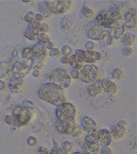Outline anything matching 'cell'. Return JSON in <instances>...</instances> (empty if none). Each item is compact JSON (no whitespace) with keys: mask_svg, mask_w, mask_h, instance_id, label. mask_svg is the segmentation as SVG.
<instances>
[{"mask_svg":"<svg viewBox=\"0 0 137 154\" xmlns=\"http://www.w3.org/2000/svg\"><path fill=\"white\" fill-rule=\"evenodd\" d=\"M39 96L44 101L57 106L66 101L63 90L52 82L42 85L39 91Z\"/></svg>","mask_w":137,"mask_h":154,"instance_id":"cell-1","label":"cell"},{"mask_svg":"<svg viewBox=\"0 0 137 154\" xmlns=\"http://www.w3.org/2000/svg\"><path fill=\"white\" fill-rule=\"evenodd\" d=\"M95 21L105 29H110L117 23L124 22V18L118 10H102L97 15Z\"/></svg>","mask_w":137,"mask_h":154,"instance_id":"cell-2","label":"cell"},{"mask_svg":"<svg viewBox=\"0 0 137 154\" xmlns=\"http://www.w3.org/2000/svg\"><path fill=\"white\" fill-rule=\"evenodd\" d=\"M77 109L73 103L64 102L58 105L56 109V116L59 121L71 123L75 122Z\"/></svg>","mask_w":137,"mask_h":154,"instance_id":"cell-3","label":"cell"},{"mask_svg":"<svg viewBox=\"0 0 137 154\" xmlns=\"http://www.w3.org/2000/svg\"><path fill=\"white\" fill-rule=\"evenodd\" d=\"M50 78L52 83L62 90L68 88L72 82V78L69 72L62 68H58L53 71L50 75Z\"/></svg>","mask_w":137,"mask_h":154,"instance_id":"cell-4","label":"cell"},{"mask_svg":"<svg viewBox=\"0 0 137 154\" xmlns=\"http://www.w3.org/2000/svg\"><path fill=\"white\" fill-rule=\"evenodd\" d=\"M79 78L86 84H92L98 80L99 71L95 64L83 65L79 72Z\"/></svg>","mask_w":137,"mask_h":154,"instance_id":"cell-5","label":"cell"},{"mask_svg":"<svg viewBox=\"0 0 137 154\" xmlns=\"http://www.w3.org/2000/svg\"><path fill=\"white\" fill-rule=\"evenodd\" d=\"M101 146L97 141L96 131L89 133L86 138L83 145L84 154H98Z\"/></svg>","mask_w":137,"mask_h":154,"instance_id":"cell-6","label":"cell"},{"mask_svg":"<svg viewBox=\"0 0 137 154\" xmlns=\"http://www.w3.org/2000/svg\"><path fill=\"white\" fill-rule=\"evenodd\" d=\"M87 32L88 37L89 38L101 41L107 30L100 26L95 20H94L88 25Z\"/></svg>","mask_w":137,"mask_h":154,"instance_id":"cell-7","label":"cell"},{"mask_svg":"<svg viewBox=\"0 0 137 154\" xmlns=\"http://www.w3.org/2000/svg\"><path fill=\"white\" fill-rule=\"evenodd\" d=\"M128 126L127 122L124 120H120L116 124L112 125L110 131L112 139L119 140L123 138L127 132Z\"/></svg>","mask_w":137,"mask_h":154,"instance_id":"cell-8","label":"cell"},{"mask_svg":"<svg viewBox=\"0 0 137 154\" xmlns=\"http://www.w3.org/2000/svg\"><path fill=\"white\" fill-rule=\"evenodd\" d=\"M96 136L100 146H108L112 143L113 139L111 132L108 129L102 128L96 131Z\"/></svg>","mask_w":137,"mask_h":154,"instance_id":"cell-9","label":"cell"},{"mask_svg":"<svg viewBox=\"0 0 137 154\" xmlns=\"http://www.w3.org/2000/svg\"><path fill=\"white\" fill-rule=\"evenodd\" d=\"M80 125L83 131L87 132L89 134L96 131L97 128V122L93 118L89 116H84L81 118Z\"/></svg>","mask_w":137,"mask_h":154,"instance_id":"cell-10","label":"cell"},{"mask_svg":"<svg viewBox=\"0 0 137 154\" xmlns=\"http://www.w3.org/2000/svg\"><path fill=\"white\" fill-rule=\"evenodd\" d=\"M54 13L65 14L69 12L73 5L72 1H54L53 2Z\"/></svg>","mask_w":137,"mask_h":154,"instance_id":"cell-11","label":"cell"},{"mask_svg":"<svg viewBox=\"0 0 137 154\" xmlns=\"http://www.w3.org/2000/svg\"><path fill=\"white\" fill-rule=\"evenodd\" d=\"M124 24L129 29H134L137 27V10L135 9H131L125 14Z\"/></svg>","mask_w":137,"mask_h":154,"instance_id":"cell-12","label":"cell"},{"mask_svg":"<svg viewBox=\"0 0 137 154\" xmlns=\"http://www.w3.org/2000/svg\"><path fill=\"white\" fill-rule=\"evenodd\" d=\"M101 85L102 91L110 95L116 94L118 90L116 84L109 78H104L101 80Z\"/></svg>","mask_w":137,"mask_h":154,"instance_id":"cell-13","label":"cell"},{"mask_svg":"<svg viewBox=\"0 0 137 154\" xmlns=\"http://www.w3.org/2000/svg\"><path fill=\"white\" fill-rule=\"evenodd\" d=\"M125 31V26L124 22H121L115 24L110 28L108 32L111 35L113 38L118 40L124 34Z\"/></svg>","mask_w":137,"mask_h":154,"instance_id":"cell-14","label":"cell"},{"mask_svg":"<svg viewBox=\"0 0 137 154\" xmlns=\"http://www.w3.org/2000/svg\"><path fill=\"white\" fill-rule=\"evenodd\" d=\"M88 92L91 96L96 97L102 93V89L101 85V80H97L92 83L88 87Z\"/></svg>","mask_w":137,"mask_h":154,"instance_id":"cell-15","label":"cell"},{"mask_svg":"<svg viewBox=\"0 0 137 154\" xmlns=\"http://www.w3.org/2000/svg\"><path fill=\"white\" fill-rule=\"evenodd\" d=\"M136 41V36L131 32H125L121 37V41L125 47H131L134 44Z\"/></svg>","mask_w":137,"mask_h":154,"instance_id":"cell-16","label":"cell"},{"mask_svg":"<svg viewBox=\"0 0 137 154\" xmlns=\"http://www.w3.org/2000/svg\"><path fill=\"white\" fill-rule=\"evenodd\" d=\"M72 123L69 122H65L60 121H58L56 124L57 129L64 134H67L70 135V133L72 128Z\"/></svg>","mask_w":137,"mask_h":154,"instance_id":"cell-17","label":"cell"},{"mask_svg":"<svg viewBox=\"0 0 137 154\" xmlns=\"http://www.w3.org/2000/svg\"><path fill=\"white\" fill-rule=\"evenodd\" d=\"M54 1H44V4L42 7V13L46 17H50L53 14H54Z\"/></svg>","mask_w":137,"mask_h":154,"instance_id":"cell-18","label":"cell"},{"mask_svg":"<svg viewBox=\"0 0 137 154\" xmlns=\"http://www.w3.org/2000/svg\"><path fill=\"white\" fill-rule=\"evenodd\" d=\"M31 117V114L30 112V111L27 109H23L18 114V120L20 122L25 124L26 122H28Z\"/></svg>","mask_w":137,"mask_h":154,"instance_id":"cell-19","label":"cell"},{"mask_svg":"<svg viewBox=\"0 0 137 154\" xmlns=\"http://www.w3.org/2000/svg\"><path fill=\"white\" fill-rule=\"evenodd\" d=\"M83 130L81 125L75 122L72 123V128L70 133V135L73 137H79L83 134Z\"/></svg>","mask_w":137,"mask_h":154,"instance_id":"cell-20","label":"cell"},{"mask_svg":"<svg viewBox=\"0 0 137 154\" xmlns=\"http://www.w3.org/2000/svg\"><path fill=\"white\" fill-rule=\"evenodd\" d=\"M117 41V39L112 37L111 35L108 32V31H107V33L105 34V35H104V37L101 41L104 42L105 44H107L108 45H112L116 43Z\"/></svg>","mask_w":137,"mask_h":154,"instance_id":"cell-21","label":"cell"},{"mask_svg":"<svg viewBox=\"0 0 137 154\" xmlns=\"http://www.w3.org/2000/svg\"><path fill=\"white\" fill-rule=\"evenodd\" d=\"M124 76V74L123 69H121L119 67H116L115 68H114L111 73L112 78L114 79H117V80L121 79Z\"/></svg>","mask_w":137,"mask_h":154,"instance_id":"cell-22","label":"cell"},{"mask_svg":"<svg viewBox=\"0 0 137 154\" xmlns=\"http://www.w3.org/2000/svg\"><path fill=\"white\" fill-rule=\"evenodd\" d=\"M83 12L84 15H85V17H87L88 19H91L93 18L95 15V13L93 11V10L89 8L87 6H86L84 7Z\"/></svg>","mask_w":137,"mask_h":154,"instance_id":"cell-23","label":"cell"},{"mask_svg":"<svg viewBox=\"0 0 137 154\" xmlns=\"http://www.w3.org/2000/svg\"><path fill=\"white\" fill-rule=\"evenodd\" d=\"M123 54L126 57H131L134 54V50L131 47H125L123 50Z\"/></svg>","mask_w":137,"mask_h":154,"instance_id":"cell-24","label":"cell"},{"mask_svg":"<svg viewBox=\"0 0 137 154\" xmlns=\"http://www.w3.org/2000/svg\"><path fill=\"white\" fill-rule=\"evenodd\" d=\"M50 55L53 58H57L61 55V52L58 48H52L50 52Z\"/></svg>","mask_w":137,"mask_h":154,"instance_id":"cell-25","label":"cell"},{"mask_svg":"<svg viewBox=\"0 0 137 154\" xmlns=\"http://www.w3.org/2000/svg\"><path fill=\"white\" fill-rule=\"evenodd\" d=\"M100 154H113L112 149L108 146H103L100 149Z\"/></svg>","mask_w":137,"mask_h":154,"instance_id":"cell-26","label":"cell"},{"mask_svg":"<svg viewBox=\"0 0 137 154\" xmlns=\"http://www.w3.org/2000/svg\"><path fill=\"white\" fill-rule=\"evenodd\" d=\"M50 154H68V153L62 148H54Z\"/></svg>","mask_w":137,"mask_h":154,"instance_id":"cell-27","label":"cell"},{"mask_svg":"<svg viewBox=\"0 0 137 154\" xmlns=\"http://www.w3.org/2000/svg\"><path fill=\"white\" fill-rule=\"evenodd\" d=\"M75 63H76V57L75 55H73L68 57V64L70 65L71 66H73Z\"/></svg>","mask_w":137,"mask_h":154,"instance_id":"cell-28","label":"cell"},{"mask_svg":"<svg viewBox=\"0 0 137 154\" xmlns=\"http://www.w3.org/2000/svg\"><path fill=\"white\" fill-rule=\"evenodd\" d=\"M38 153L39 154H48L49 151L45 147L41 146L38 148Z\"/></svg>","mask_w":137,"mask_h":154,"instance_id":"cell-29","label":"cell"},{"mask_svg":"<svg viewBox=\"0 0 137 154\" xmlns=\"http://www.w3.org/2000/svg\"><path fill=\"white\" fill-rule=\"evenodd\" d=\"M82 66H83L82 64L76 63H75V64L72 67H73V68H74V69H75V70H76V71H79H79H80L81 69L82 68Z\"/></svg>","mask_w":137,"mask_h":154,"instance_id":"cell-30","label":"cell"},{"mask_svg":"<svg viewBox=\"0 0 137 154\" xmlns=\"http://www.w3.org/2000/svg\"><path fill=\"white\" fill-rule=\"evenodd\" d=\"M61 61L64 64H68V57L67 56H63L61 59Z\"/></svg>","mask_w":137,"mask_h":154,"instance_id":"cell-31","label":"cell"},{"mask_svg":"<svg viewBox=\"0 0 137 154\" xmlns=\"http://www.w3.org/2000/svg\"><path fill=\"white\" fill-rule=\"evenodd\" d=\"M72 154H82V153H81V152H74V153H73Z\"/></svg>","mask_w":137,"mask_h":154,"instance_id":"cell-32","label":"cell"}]
</instances>
